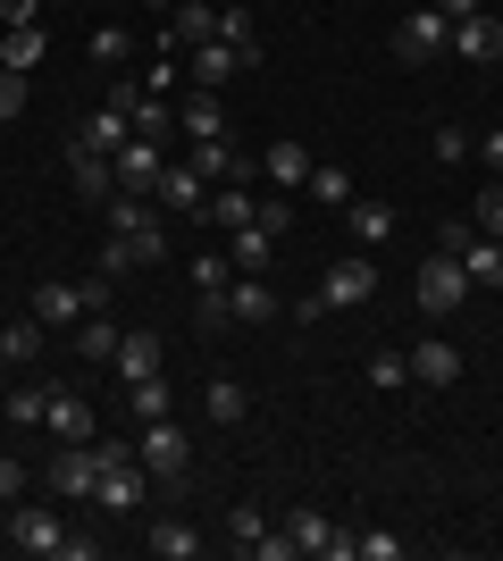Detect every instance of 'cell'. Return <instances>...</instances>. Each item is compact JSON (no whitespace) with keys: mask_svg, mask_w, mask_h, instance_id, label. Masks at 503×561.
Returning <instances> with one entry per match:
<instances>
[{"mask_svg":"<svg viewBox=\"0 0 503 561\" xmlns=\"http://www.w3.org/2000/svg\"><path fill=\"white\" fill-rule=\"evenodd\" d=\"M428 151H436V160H445V168H461V160H470V151H479V142L461 135V126H436V142H428Z\"/></svg>","mask_w":503,"mask_h":561,"instance_id":"42","label":"cell"},{"mask_svg":"<svg viewBox=\"0 0 503 561\" xmlns=\"http://www.w3.org/2000/svg\"><path fill=\"white\" fill-rule=\"evenodd\" d=\"M445 50H454V18H445L436 0L395 25V59H403V68H428V59H445Z\"/></svg>","mask_w":503,"mask_h":561,"instance_id":"4","label":"cell"},{"mask_svg":"<svg viewBox=\"0 0 503 561\" xmlns=\"http://www.w3.org/2000/svg\"><path fill=\"white\" fill-rule=\"evenodd\" d=\"M286 528H294V553H311V561H353V537H344L328 512H294Z\"/></svg>","mask_w":503,"mask_h":561,"instance_id":"13","label":"cell"},{"mask_svg":"<svg viewBox=\"0 0 503 561\" xmlns=\"http://www.w3.org/2000/svg\"><path fill=\"white\" fill-rule=\"evenodd\" d=\"M227 310H236V328H268V319H286V302H277V294H268L261 277L227 285Z\"/></svg>","mask_w":503,"mask_h":561,"instance_id":"22","label":"cell"},{"mask_svg":"<svg viewBox=\"0 0 503 561\" xmlns=\"http://www.w3.org/2000/svg\"><path fill=\"white\" fill-rule=\"evenodd\" d=\"M43 319H0V352H9V360H18V369H25V360H34V352H43Z\"/></svg>","mask_w":503,"mask_h":561,"instance_id":"33","label":"cell"},{"mask_svg":"<svg viewBox=\"0 0 503 561\" xmlns=\"http://www.w3.org/2000/svg\"><path fill=\"white\" fill-rule=\"evenodd\" d=\"M118 193H160V168H168V142L160 135H126L118 142Z\"/></svg>","mask_w":503,"mask_h":561,"instance_id":"10","label":"cell"},{"mask_svg":"<svg viewBox=\"0 0 503 561\" xmlns=\"http://www.w3.org/2000/svg\"><path fill=\"white\" fill-rule=\"evenodd\" d=\"M43 402H50V386H9V394H0V420H25V427H43Z\"/></svg>","mask_w":503,"mask_h":561,"instance_id":"36","label":"cell"},{"mask_svg":"<svg viewBox=\"0 0 503 561\" xmlns=\"http://www.w3.org/2000/svg\"><path fill=\"white\" fill-rule=\"evenodd\" d=\"M0 528H9V503H0Z\"/></svg>","mask_w":503,"mask_h":561,"instance_id":"55","label":"cell"},{"mask_svg":"<svg viewBox=\"0 0 503 561\" xmlns=\"http://www.w3.org/2000/svg\"><path fill=\"white\" fill-rule=\"evenodd\" d=\"M68 185L84 193V202H110V193H118V168L101 160V151H76L68 142Z\"/></svg>","mask_w":503,"mask_h":561,"instance_id":"23","label":"cell"},{"mask_svg":"<svg viewBox=\"0 0 503 561\" xmlns=\"http://www.w3.org/2000/svg\"><path fill=\"white\" fill-rule=\"evenodd\" d=\"M311 202H328V210H353V168H335V160H311Z\"/></svg>","mask_w":503,"mask_h":561,"instance_id":"29","label":"cell"},{"mask_svg":"<svg viewBox=\"0 0 503 561\" xmlns=\"http://www.w3.org/2000/svg\"><path fill=\"white\" fill-rule=\"evenodd\" d=\"M110 285H118L110 268H93V277H76V285H59V277H50L43 294H34V319H43L50 335H59V328H84L93 310H110Z\"/></svg>","mask_w":503,"mask_h":561,"instance_id":"1","label":"cell"},{"mask_svg":"<svg viewBox=\"0 0 503 561\" xmlns=\"http://www.w3.org/2000/svg\"><path fill=\"white\" fill-rule=\"evenodd\" d=\"M193 328H202V335L236 328V310H227V285H218V294H202V302H193Z\"/></svg>","mask_w":503,"mask_h":561,"instance_id":"39","label":"cell"},{"mask_svg":"<svg viewBox=\"0 0 503 561\" xmlns=\"http://www.w3.org/2000/svg\"><path fill=\"white\" fill-rule=\"evenodd\" d=\"M160 360H168V344L151 328H126L118 335V360H110V369H118V386H135V377H160Z\"/></svg>","mask_w":503,"mask_h":561,"instance_id":"17","label":"cell"},{"mask_svg":"<svg viewBox=\"0 0 503 561\" xmlns=\"http://www.w3.org/2000/svg\"><path fill=\"white\" fill-rule=\"evenodd\" d=\"M126 135H135V126H126V110H110V101H101L93 117H76V135H68V142H76V151H101V160H118V142H126Z\"/></svg>","mask_w":503,"mask_h":561,"instance_id":"18","label":"cell"},{"mask_svg":"<svg viewBox=\"0 0 503 561\" xmlns=\"http://www.w3.org/2000/svg\"><path fill=\"white\" fill-rule=\"evenodd\" d=\"M252 227L286 234V227H294V202H286V193H268V202H252Z\"/></svg>","mask_w":503,"mask_h":561,"instance_id":"43","label":"cell"},{"mask_svg":"<svg viewBox=\"0 0 503 561\" xmlns=\"http://www.w3.org/2000/svg\"><path fill=\"white\" fill-rule=\"evenodd\" d=\"M135 453H144V469L168 478V486H185V478H193V445H185V427H176V420H144V445H135Z\"/></svg>","mask_w":503,"mask_h":561,"instance_id":"8","label":"cell"},{"mask_svg":"<svg viewBox=\"0 0 503 561\" xmlns=\"http://www.w3.org/2000/svg\"><path fill=\"white\" fill-rule=\"evenodd\" d=\"M361 561H403V537H386V528H369V537H353Z\"/></svg>","mask_w":503,"mask_h":561,"instance_id":"44","label":"cell"},{"mask_svg":"<svg viewBox=\"0 0 503 561\" xmlns=\"http://www.w3.org/2000/svg\"><path fill=\"white\" fill-rule=\"evenodd\" d=\"M9 369H18V360H9V352H0V394H9Z\"/></svg>","mask_w":503,"mask_h":561,"instance_id":"53","label":"cell"},{"mask_svg":"<svg viewBox=\"0 0 503 561\" xmlns=\"http://www.w3.org/2000/svg\"><path fill=\"white\" fill-rule=\"evenodd\" d=\"M218 43H261V34H252V18H243V9H218Z\"/></svg>","mask_w":503,"mask_h":561,"instance_id":"48","label":"cell"},{"mask_svg":"<svg viewBox=\"0 0 503 561\" xmlns=\"http://www.w3.org/2000/svg\"><path fill=\"white\" fill-rule=\"evenodd\" d=\"M50 59V25H9V34H0V68H43Z\"/></svg>","mask_w":503,"mask_h":561,"instance_id":"26","label":"cell"},{"mask_svg":"<svg viewBox=\"0 0 503 561\" xmlns=\"http://www.w3.org/2000/svg\"><path fill=\"white\" fill-rule=\"evenodd\" d=\"M369 294H378V260H369V252H344L328 277H319L311 302H319V310H361Z\"/></svg>","mask_w":503,"mask_h":561,"instance_id":"6","label":"cell"},{"mask_svg":"<svg viewBox=\"0 0 503 561\" xmlns=\"http://www.w3.org/2000/svg\"><path fill=\"white\" fill-rule=\"evenodd\" d=\"M470 294H479V285H470V268H461L454 252H428V260H420V277H411V302L428 310V319H454Z\"/></svg>","mask_w":503,"mask_h":561,"instance_id":"2","label":"cell"},{"mask_svg":"<svg viewBox=\"0 0 503 561\" xmlns=\"http://www.w3.org/2000/svg\"><path fill=\"white\" fill-rule=\"evenodd\" d=\"M50 0H0V25H43Z\"/></svg>","mask_w":503,"mask_h":561,"instance_id":"49","label":"cell"},{"mask_svg":"<svg viewBox=\"0 0 503 561\" xmlns=\"http://www.w3.org/2000/svg\"><path fill=\"white\" fill-rule=\"evenodd\" d=\"M261 176H268L277 193H302V185H311V151H302L294 135H277V142L261 151Z\"/></svg>","mask_w":503,"mask_h":561,"instance_id":"19","label":"cell"},{"mask_svg":"<svg viewBox=\"0 0 503 561\" xmlns=\"http://www.w3.org/2000/svg\"><path fill=\"white\" fill-rule=\"evenodd\" d=\"M126 411H135V420H168V411H176V386H168V377H135V386H126Z\"/></svg>","mask_w":503,"mask_h":561,"instance_id":"30","label":"cell"},{"mask_svg":"<svg viewBox=\"0 0 503 561\" xmlns=\"http://www.w3.org/2000/svg\"><path fill=\"white\" fill-rule=\"evenodd\" d=\"M0 135H9V126H0Z\"/></svg>","mask_w":503,"mask_h":561,"instance_id":"56","label":"cell"},{"mask_svg":"<svg viewBox=\"0 0 503 561\" xmlns=\"http://www.w3.org/2000/svg\"><path fill=\"white\" fill-rule=\"evenodd\" d=\"M144 494H151V469H144V453H126V445H110V461H101V486H93V503L101 512H144Z\"/></svg>","mask_w":503,"mask_h":561,"instance_id":"3","label":"cell"},{"mask_svg":"<svg viewBox=\"0 0 503 561\" xmlns=\"http://www.w3.org/2000/svg\"><path fill=\"white\" fill-rule=\"evenodd\" d=\"M454 59H470V68L503 59V18H495V9H479V18H454Z\"/></svg>","mask_w":503,"mask_h":561,"instance_id":"16","label":"cell"},{"mask_svg":"<svg viewBox=\"0 0 503 561\" xmlns=\"http://www.w3.org/2000/svg\"><path fill=\"white\" fill-rule=\"evenodd\" d=\"M0 503H25V461H0Z\"/></svg>","mask_w":503,"mask_h":561,"instance_id":"50","label":"cell"},{"mask_svg":"<svg viewBox=\"0 0 503 561\" xmlns=\"http://www.w3.org/2000/svg\"><path fill=\"white\" fill-rule=\"evenodd\" d=\"M436 252H454L461 268H470V285H503V243L479 234L470 218H445V243H436Z\"/></svg>","mask_w":503,"mask_h":561,"instance_id":"7","label":"cell"},{"mask_svg":"<svg viewBox=\"0 0 503 561\" xmlns=\"http://www.w3.org/2000/svg\"><path fill=\"white\" fill-rule=\"evenodd\" d=\"M76 352H84V360H118V328H110V319H84V328H76Z\"/></svg>","mask_w":503,"mask_h":561,"instance_id":"37","label":"cell"},{"mask_svg":"<svg viewBox=\"0 0 503 561\" xmlns=\"http://www.w3.org/2000/svg\"><path fill=\"white\" fill-rule=\"evenodd\" d=\"M176 135H193V142L227 135V110H218V93H202V84H193V93L176 101Z\"/></svg>","mask_w":503,"mask_h":561,"instance_id":"25","label":"cell"},{"mask_svg":"<svg viewBox=\"0 0 503 561\" xmlns=\"http://www.w3.org/2000/svg\"><path fill=\"white\" fill-rule=\"evenodd\" d=\"M479 160H487V168L503 176V117H495V135H479Z\"/></svg>","mask_w":503,"mask_h":561,"instance_id":"51","label":"cell"},{"mask_svg":"<svg viewBox=\"0 0 503 561\" xmlns=\"http://www.w3.org/2000/svg\"><path fill=\"white\" fill-rule=\"evenodd\" d=\"M202 411H210L218 427H243V411H252V394H243L236 377H210V386H202Z\"/></svg>","mask_w":503,"mask_h":561,"instance_id":"28","label":"cell"},{"mask_svg":"<svg viewBox=\"0 0 503 561\" xmlns=\"http://www.w3.org/2000/svg\"><path fill=\"white\" fill-rule=\"evenodd\" d=\"M369 386H378V394H403L411 386V352H369Z\"/></svg>","mask_w":503,"mask_h":561,"instance_id":"35","label":"cell"},{"mask_svg":"<svg viewBox=\"0 0 503 561\" xmlns=\"http://www.w3.org/2000/svg\"><path fill=\"white\" fill-rule=\"evenodd\" d=\"M185 277L202 285V294H218V285L236 277V260H227V252H202V260H193V268H185Z\"/></svg>","mask_w":503,"mask_h":561,"instance_id":"40","label":"cell"},{"mask_svg":"<svg viewBox=\"0 0 503 561\" xmlns=\"http://www.w3.org/2000/svg\"><path fill=\"white\" fill-rule=\"evenodd\" d=\"M454 377H461L454 344H436V335H428V344H411V386H428V394H436V386H454Z\"/></svg>","mask_w":503,"mask_h":561,"instance_id":"24","label":"cell"},{"mask_svg":"<svg viewBox=\"0 0 503 561\" xmlns=\"http://www.w3.org/2000/svg\"><path fill=\"white\" fill-rule=\"evenodd\" d=\"M126 50H135V43H126L118 25H101V34H93V59H101V68H126Z\"/></svg>","mask_w":503,"mask_h":561,"instance_id":"45","label":"cell"},{"mask_svg":"<svg viewBox=\"0 0 503 561\" xmlns=\"http://www.w3.org/2000/svg\"><path fill=\"white\" fill-rule=\"evenodd\" d=\"M168 43H176V50L218 43V9H210V0H176V9H168Z\"/></svg>","mask_w":503,"mask_h":561,"instance_id":"21","label":"cell"},{"mask_svg":"<svg viewBox=\"0 0 503 561\" xmlns=\"http://www.w3.org/2000/svg\"><path fill=\"white\" fill-rule=\"evenodd\" d=\"M436 9H445V18H479L487 0H436Z\"/></svg>","mask_w":503,"mask_h":561,"instance_id":"52","label":"cell"},{"mask_svg":"<svg viewBox=\"0 0 503 561\" xmlns=\"http://www.w3.org/2000/svg\"><path fill=\"white\" fill-rule=\"evenodd\" d=\"M0 537L18 545V553H50V561H59V545H68V528H59V519H50L43 503H9V528H0Z\"/></svg>","mask_w":503,"mask_h":561,"instance_id":"12","label":"cell"},{"mask_svg":"<svg viewBox=\"0 0 503 561\" xmlns=\"http://www.w3.org/2000/svg\"><path fill=\"white\" fill-rule=\"evenodd\" d=\"M193 168L210 176V185H252V160H243L227 135H210V142H193Z\"/></svg>","mask_w":503,"mask_h":561,"instance_id":"20","label":"cell"},{"mask_svg":"<svg viewBox=\"0 0 503 561\" xmlns=\"http://www.w3.org/2000/svg\"><path fill=\"white\" fill-rule=\"evenodd\" d=\"M9 117H25V76L18 68H0V126H9Z\"/></svg>","mask_w":503,"mask_h":561,"instance_id":"46","label":"cell"},{"mask_svg":"<svg viewBox=\"0 0 503 561\" xmlns=\"http://www.w3.org/2000/svg\"><path fill=\"white\" fill-rule=\"evenodd\" d=\"M101 461H110V445H59V461H50V494H76V503H84V494L101 486Z\"/></svg>","mask_w":503,"mask_h":561,"instance_id":"11","label":"cell"},{"mask_svg":"<svg viewBox=\"0 0 503 561\" xmlns=\"http://www.w3.org/2000/svg\"><path fill=\"white\" fill-rule=\"evenodd\" d=\"M151 553H160V561H193V553H202V545H210V537H202V528H193V519H160V528H151Z\"/></svg>","mask_w":503,"mask_h":561,"instance_id":"27","label":"cell"},{"mask_svg":"<svg viewBox=\"0 0 503 561\" xmlns=\"http://www.w3.org/2000/svg\"><path fill=\"white\" fill-rule=\"evenodd\" d=\"M261 528H268V519H261V512H252V503H243V512H236V519H227V545H236V553H243V561H252V545H261Z\"/></svg>","mask_w":503,"mask_h":561,"instance_id":"41","label":"cell"},{"mask_svg":"<svg viewBox=\"0 0 503 561\" xmlns=\"http://www.w3.org/2000/svg\"><path fill=\"white\" fill-rule=\"evenodd\" d=\"M268 252H277V234H268V227H236V234H227V260H236V268H252V277L268 268Z\"/></svg>","mask_w":503,"mask_h":561,"instance_id":"31","label":"cell"},{"mask_svg":"<svg viewBox=\"0 0 503 561\" xmlns=\"http://www.w3.org/2000/svg\"><path fill=\"white\" fill-rule=\"evenodd\" d=\"M151 9H176V0H151Z\"/></svg>","mask_w":503,"mask_h":561,"instance_id":"54","label":"cell"},{"mask_svg":"<svg viewBox=\"0 0 503 561\" xmlns=\"http://www.w3.org/2000/svg\"><path fill=\"white\" fill-rule=\"evenodd\" d=\"M110 110H126V126H135V135H168V126H176V101L151 93L144 76H118V84H110Z\"/></svg>","mask_w":503,"mask_h":561,"instance_id":"9","label":"cell"},{"mask_svg":"<svg viewBox=\"0 0 503 561\" xmlns=\"http://www.w3.org/2000/svg\"><path fill=\"white\" fill-rule=\"evenodd\" d=\"M151 202H160V210H185V218H202V210H210V176H202V168H176V160H168L160 168V193H151Z\"/></svg>","mask_w":503,"mask_h":561,"instance_id":"15","label":"cell"},{"mask_svg":"<svg viewBox=\"0 0 503 561\" xmlns=\"http://www.w3.org/2000/svg\"><path fill=\"white\" fill-rule=\"evenodd\" d=\"M202 218H218L227 234L252 227V185H210V210H202Z\"/></svg>","mask_w":503,"mask_h":561,"instance_id":"32","label":"cell"},{"mask_svg":"<svg viewBox=\"0 0 503 561\" xmlns=\"http://www.w3.org/2000/svg\"><path fill=\"white\" fill-rule=\"evenodd\" d=\"M43 427L59 436V445H93V402L76 394V386H50V402H43Z\"/></svg>","mask_w":503,"mask_h":561,"instance_id":"14","label":"cell"},{"mask_svg":"<svg viewBox=\"0 0 503 561\" xmlns=\"http://www.w3.org/2000/svg\"><path fill=\"white\" fill-rule=\"evenodd\" d=\"M252 561H294V528H261V545H252Z\"/></svg>","mask_w":503,"mask_h":561,"instance_id":"47","label":"cell"},{"mask_svg":"<svg viewBox=\"0 0 503 561\" xmlns=\"http://www.w3.org/2000/svg\"><path fill=\"white\" fill-rule=\"evenodd\" d=\"M243 68H261V43H193V50H185V76L202 84V93L236 84Z\"/></svg>","mask_w":503,"mask_h":561,"instance_id":"5","label":"cell"},{"mask_svg":"<svg viewBox=\"0 0 503 561\" xmlns=\"http://www.w3.org/2000/svg\"><path fill=\"white\" fill-rule=\"evenodd\" d=\"M353 234H361V252H378L386 234H395V210L386 202H353Z\"/></svg>","mask_w":503,"mask_h":561,"instance_id":"34","label":"cell"},{"mask_svg":"<svg viewBox=\"0 0 503 561\" xmlns=\"http://www.w3.org/2000/svg\"><path fill=\"white\" fill-rule=\"evenodd\" d=\"M470 227H479V234H495V243H503V176L479 193V202H470Z\"/></svg>","mask_w":503,"mask_h":561,"instance_id":"38","label":"cell"}]
</instances>
